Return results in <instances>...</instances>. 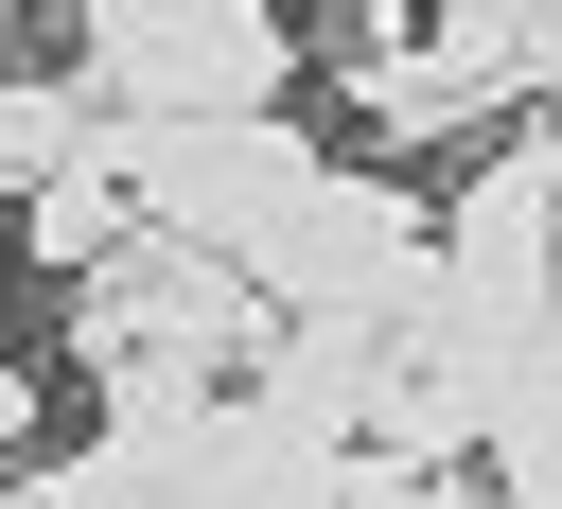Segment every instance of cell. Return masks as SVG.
<instances>
[{
    "mask_svg": "<svg viewBox=\"0 0 562 509\" xmlns=\"http://www.w3.org/2000/svg\"><path fill=\"white\" fill-rule=\"evenodd\" d=\"M88 158L123 176V211H140V228L228 246V263H246V246H263L316 176H334L281 105H105V140H88Z\"/></svg>",
    "mask_w": 562,
    "mask_h": 509,
    "instance_id": "cell-1",
    "label": "cell"
},
{
    "mask_svg": "<svg viewBox=\"0 0 562 509\" xmlns=\"http://www.w3.org/2000/svg\"><path fill=\"white\" fill-rule=\"evenodd\" d=\"M0 509H70V491H53V474H0Z\"/></svg>",
    "mask_w": 562,
    "mask_h": 509,
    "instance_id": "cell-13",
    "label": "cell"
},
{
    "mask_svg": "<svg viewBox=\"0 0 562 509\" xmlns=\"http://www.w3.org/2000/svg\"><path fill=\"white\" fill-rule=\"evenodd\" d=\"M334 105H351L386 158H457V140L492 123V88H474L457 53H422V35H386V53H334Z\"/></svg>",
    "mask_w": 562,
    "mask_h": 509,
    "instance_id": "cell-6",
    "label": "cell"
},
{
    "mask_svg": "<svg viewBox=\"0 0 562 509\" xmlns=\"http://www.w3.org/2000/svg\"><path fill=\"white\" fill-rule=\"evenodd\" d=\"M263 316H281V298H263L228 246H176V228H123V246L70 281V351H88V369H193V386H246Z\"/></svg>",
    "mask_w": 562,
    "mask_h": 509,
    "instance_id": "cell-3",
    "label": "cell"
},
{
    "mask_svg": "<svg viewBox=\"0 0 562 509\" xmlns=\"http://www.w3.org/2000/svg\"><path fill=\"white\" fill-rule=\"evenodd\" d=\"M527 18L544 0H422V53H457L492 105H527Z\"/></svg>",
    "mask_w": 562,
    "mask_h": 509,
    "instance_id": "cell-10",
    "label": "cell"
},
{
    "mask_svg": "<svg viewBox=\"0 0 562 509\" xmlns=\"http://www.w3.org/2000/svg\"><path fill=\"white\" fill-rule=\"evenodd\" d=\"M88 140H105V88H88V70H70V88H53V70H0V211H35Z\"/></svg>",
    "mask_w": 562,
    "mask_h": 509,
    "instance_id": "cell-7",
    "label": "cell"
},
{
    "mask_svg": "<svg viewBox=\"0 0 562 509\" xmlns=\"http://www.w3.org/2000/svg\"><path fill=\"white\" fill-rule=\"evenodd\" d=\"M439 298L544 333V298H562V140H544V123L457 176V211H439Z\"/></svg>",
    "mask_w": 562,
    "mask_h": 509,
    "instance_id": "cell-4",
    "label": "cell"
},
{
    "mask_svg": "<svg viewBox=\"0 0 562 509\" xmlns=\"http://www.w3.org/2000/svg\"><path fill=\"white\" fill-rule=\"evenodd\" d=\"M246 281H263L281 316H369V333H404V316L439 298V211H422L386 158H334V176L246 246Z\"/></svg>",
    "mask_w": 562,
    "mask_h": 509,
    "instance_id": "cell-2",
    "label": "cell"
},
{
    "mask_svg": "<svg viewBox=\"0 0 562 509\" xmlns=\"http://www.w3.org/2000/svg\"><path fill=\"white\" fill-rule=\"evenodd\" d=\"M123 228H140V211H123V176H105V158H70V176H53L35 211H18V246H35L53 281H88V263H105Z\"/></svg>",
    "mask_w": 562,
    "mask_h": 509,
    "instance_id": "cell-8",
    "label": "cell"
},
{
    "mask_svg": "<svg viewBox=\"0 0 562 509\" xmlns=\"http://www.w3.org/2000/svg\"><path fill=\"white\" fill-rule=\"evenodd\" d=\"M527 105H544V140H562V70H544V88H527Z\"/></svg>",
    "mask_w": 562,
    "mask_h": 509,
    "instance_id": "cell-14",
    "label": "cell"
},
{
    "mask_svg": "<svg viewBox=\"0 0 562 509\" xmlns=\"http://www.w3.org/2000/svg\"><path fill=\"white\" fill-rule=\"evenodd\" d=\"M404 509H509V491H492V474L457 456V474H404Z\"/></svg>",
    "mask_w": 562,
    "mask_h": 509,
    "instance_id": "cell-11",
    "label": "cell"
},
{
    "mask_svg": "<svg viewBox=\"0 0 562 509\" xmlns=\"http://www.w3.org/2000/svg\"><path fill=\"white\" fill-rule=\"evenodd\" d=\"M18 456H35V369L0 351V474H18Z\"/></svg>",
    "mask_w": 562,
    "mask_h": 509,
    "instance_id": "cell-12",
    "label": "cell"
},
{
    "mask_svg": "<svg viewBox=\"0 0 562 509\" xmlns=\"http://www.w3.org/2000/svg\"><path fill=\"white\" fill-rule=\"evenodd\" d=\"M246 404L299 421V439H369V404H386V333H369V316H263Z\"/></svg>",
    "mask_w": 562,
    "mask_h": 509,
    "instance_id": "cell-5",
    "label": "cell"
},
{
    "mask_svg": "<svg viewBox=\"0 0 562 509\" xmlns=\"http://www.w3.org/2000/svg\"><path fill=\"white\" fill-rule=\"evenodd\" d=\"M228 18H263V0H70L88 88H105V70H140V53H176V35H228Z\"/></svg>",
    "mask_w": 562,
    "mask_h": 509,
    "instance_id": "cell-9",
    "label": "cell"
}]
</instances>
